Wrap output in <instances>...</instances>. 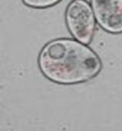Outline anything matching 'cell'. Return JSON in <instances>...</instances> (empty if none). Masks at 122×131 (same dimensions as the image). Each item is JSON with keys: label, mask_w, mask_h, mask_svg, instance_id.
<instances>
[{"label": "cell", "mask_w": 122, "mask_h": 131, "mask_svg": "<svg viewBox=\"0 0 122 131\" xmlns=\"http://www.w3.org/2000/svg\"><path fill=\"white\" fill-rule=\"evenodd\" d=\"M38 65L47 80L75 85L93 80L102 69L98 54L87 44L71 38L53 39L39 53Z\"/></svg>", "instance_id": "obj_1"}, {"label": "cell", "mask_w": 122, "mask_h": 131, "mask_svg": "<svg viewBox=\"0 0 122 131\" xmlns=\"http://www.w3.org/2000/svg\"><path fill=\"white\" fill-rule=\"evenodd\" d=\"M66 25L71 36L89 45L96 29V19L91 3L87 0H72L65 12Z\"/></svg>", "instance_id": "obj_2"}, {"label": "cell", "mask_w": 122, "mask_h": 131, "mask_svg": "<svg viewBox=\"0 0 122 131\" xmlns=\"http://www.w3.org/2000/svg\"><path fill=\"white\" fill-rule=\"evenodd\" d=\"M96 22L104 31L122 34V0H91Z\"/></svg>", "instance_id": "obj_3"}, {"label": "cell", "mask_w": 122, "mask_h": 131, "mask_svg": "<svg viewBox=\"0 0 122 131\" xmlns=\"http://www.w3.org/2000/svg\"><path fill=\"white\" fill-rule=\"evenodd\" d=\"M63 0H22L24 5L32 8H48L57 5Z\"/></svg>", "instance_id": "obj_4"}]
</instances>
